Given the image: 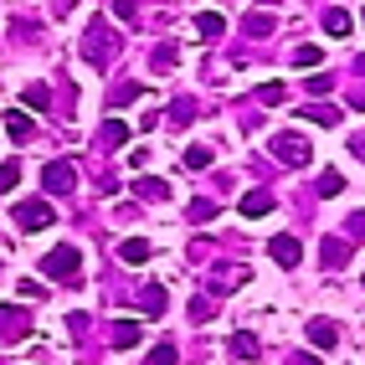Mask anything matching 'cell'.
<instances>
[{"instance_id": "14", "label": "cell", "mask_w": 365, "mask_h": 365, "mask_svg": "<svg viewBox=\"0 0 365 365\" xmlns=\"http://www.w3.org/2000/svg\"><path fill=\"white\" fill-rule=\"evenodd\" d=\"M299 118H314V124H339V108H299Z\"/></svg>"}, {"instance_id": "28", "label": "cell", "mask_w": 365, "mask_h": 365, "mask_svg": "<svg viewBox=\"0 0 365 365\" xmlns=\"http://www.w3.org/2000/svg\"><path fill=\"white\" fill-rule=\"evenodd\" d=\"M299 365H319V360H314V355H304V360H299Z\"/></svg>"}, {"instance_id": "1", "label": "cell", "mask_w": 365, "mask_h": 365, "mask_svg": "<svg viewBox=\"0 0 365 365\" xmlns=\"http://www.w3.org/2000/svg\"><path fill=\"white\" fill-rule=\"evenodd\" d=\"M113 46H118V36L108 31V21H88V31H83V62H93V67H103Z\"/></svg>"}, {"instance_id": "3", "label": "cell", "mask_w": 365, "mask_h": 365, "mask_svg": "<svg viewBox=\"0 0 365 365\" xmlns=\"http://www.w3.org/2000/svg\"><path fill=\"white\" fill-rule=\"evenodd\" d=\"M57 222V211L46 206V201H21L16 206V227L21 232H41V227H52Z\"/></svg>"}, {"instance_id": "4", "label": "cell", "mask_w": 365, "mask_h": 365, "mask_svg": "<svg viewBox=\"0 0 365 365\" xmlns=\"http://www.w3.org/2000/svg\"><path fill=\"white\" fill-rule=\"evenodd\" d=\"M273 155L288 160V165H309V160H314V150H309L304 134H278V139H273Z\"/></svg>"}, {"instance_id": "24", "label": "cell", "mask_w": 365, "mask_h": 365, "mask_svg": "<svg viewBox=\"0 0 365 365\" xmlns=\"http://www.w3.org/2000/svg\"><path fill=\"white\" fill-rule=\"evenodd\" d=\"M139 196H150V201H155V196H160V201H165V196H170V190H165V185H160V180H139Z\"/></svg>"}, {"instance_id": "10", "label": "cell", "mask_w": 365, "mask_h": 365, "mask_svg": "<svg viewBox=\"0 0 365 365\" xmlns=\"http://www.w3.org/2000/svg\"><path fill=\"white\" fill-rule=\"evenodd\" d=\"M150 252H155V247H150L144 237H129L124 247H118V257H124V262H150Z\"/></svg>"}, {"instance_id": "8", "label": "cell", "mask_w": 365, "mask_h": 365, "mask_svg": "<svg viewBox=\"0 0 365 365\" xmlns=\"http://www.w3.org/2000/svg\"><path fill=\"white\" fill-rule=\"evenodd\" d=\"M339 339V329L329 324V319H309V345H319V350H329Z\"/></svg>"}, {"instance_id": "2", "label": "cell", "mask_w": 365, "mask_h": 365, "mask_svg": "<svg viewBox=\"0 0 365 365\" xmlns=\"http://www.w3.org/2000/svg\"><path fill=\"white\" fill-rule=\"evenodd\" d=\"M41 273L52 278V283H72V278L83 273V252L78 247H52V252L41 257Z\"/></svg>"}, {"instance_id": "12", "label": "cell", "mask_w": 365, "mask_h": 365, "mask_svg": "<svg viewBox=\"0 0 365 365\" xmlns=\"http://www.w3.org/2000/svg\"><path fill=\"white\" fill-rule=\"evenodd\" d=\"M6 134H11V139H26V134H31V118L21 113V108H11V113H6Z\"/></svg>"}, {"instance_id": "26", "label": "cell", "mask_w": 365, "mask_h": 365, "mask_svg": "<svg viewBox=\"0 0 365 365\" xmlns=\"http://www.w3.org/2000/svg\"><path fill=\"white\" fill-rule=\"evenodd\" d=\"M257 98H262V103H278V98H283V83H267V88H257Z\"/></svg>"}, {"instance_id": "9", "label": "cell", "mask_w": 365, "mask_h": 365, "mask_svg": "<svg viewBox=\"0 0 365 365\" xmlns=\"http://www.w3.org/2000/svg\"><path fill=\"white\" fill-rule=\"evenodd\" d=\"M196 31H201V41H216V36L227 31V21L216 16V11H201V16H196Z\"/></svg>"}, {"instance_id": "11", "label": "cell", "mask_w": 365, "mask_h": 365, "mask_svg": "<svg viewBox=\"0 0 365 365\" xmlns=\"http://www.w3.org/2000/svg\"><path fill=\"white\" fill-rule=\"evenodd\" d=\"M324 31H329V36H350V11H339V6L324 11Z\"/></svg>"}, {"instance_id": "18", "label": "cell", "mask_w": 365, "mask_h": 365, "mask_svg": "<svg viewBox=\"0 0 365 365\" xmlns=\"http://www.w3.org/2000/svg\"><path fill=\"white\" fill-rule=\"evenodd\" d=\"M16 180H21V165H16V160H6V165H0V196H6Z\"/></svg>"}, {"instance_id": "23", "label": "cell", "mask_w": 365, "mask_h": 365, "mask_svg": "<svg viewBox=\"0 0 365 365\" xmlns=\"http://www.w3.org/2000/svg\"><path fill=\"white\" fill-rule=\"evenodd\" d=\"M144 365H175V350L160 345V350H150V360H144Z\"/></svg>"}, {"instance_id": "22", "label": "cell", "mask_w": 365, "mask_h": 365, "mask_svg": "<svg viewBox=\"0 0 365 365\" xmlns=\"http://www.w3.org/2000/svg\"><path fill=\"white\" fill-rule=\"evenodd\" d=\"M319 190H324V196H339V190H345V180H339V170H324V180H319Z\"/></svg>"}, {"instance_id": "7", "label": "cell", "mask_w": 365, "mask_h": 365, "mask_svg": "<svg viewBox=\"0 0 365 365\" xmlns=\"http://www.w3.org/2000/svg\"><path fill=\"white\" fill-rule=\"evenodd\" d=\"M278 201H273V190H247V196H242V216H267Z\"/></svg>"}, {"instance_id": "20", "label": "cell", "mask_w": 365, "mask_h": 365, "mask_svg": "<svg viewBox=\"0 0 365 365\" xmlns=\"http://www.w3.org/2000/svg\"><path fill=\"white\" fill-rule=\"evenodd\" d=\"M185 165H190V170H206V165H211V150H201V144H190V150H185Z\"/></svg>"}, {"instance_id": "16", "label": "cell", "mask_w": 365, "mask_h": 365, "mask_svg": "<svg viewBox=\"0 0 365 365\" xmlns=\"http://www.w3.org/2000/svg\"><path fill=\"white\" fill-rule=\"evenodd\" d=\"M134 339H139V324H134V319L113 324V345H134Z\"/></svg>"}, {"instance_id": "6", "label": "cell", "mask_w": 365, "mask_h": 365, "mask_svg": "<svg viewBox=\"0 0 365 365\" xmlns=\"http://www.w3.org/2000/svg\"><path fill=\"white\" fill-rule=\"evenodd\" d=\"M267 252H273V257H278L283 267H294V262L304 257V247H299L294 237H273V242H267Z\"/></svg>"}, {"instance_id": "13", "label": "cell", "mask_w": 365, "mask_h": 365, "mask_svg": "<svg viewBox=\"0 0 365 365\" xmlns=\"http://www.w3.org/2000/svg\"><path fill=\"white\" fill-rule=\"evenodd\" d=\"M294 62H299L304 72H314V67L324 62V52H319V46H299V52H294Z\"/></svg>"}, {"instance_id": "27", "label": "cell", "mask_w": 365, "mask_h": 365, "mask_svg": "<svg viewBox=\"0 0 365 365\" xmlns=\"http://www.w3.org/2000/svg\"><path fill=\"white\" fill-rule=\"evenodd\" d=\"M190 216H196V222H211V216H216V206H211V201H196V211H190Z\"/></svg>"}, {"instance_id": "25", "label": "cell", "mask_w": 365, "mask_h": 365, "mask_svg": "<svg viewBox=\"0 0 365 365\" xmlns=\"http://www.w3.org/2000/svg\"><path fill=\"white\" fill-rule=\"evenodd\" d=\"M144 304H150L144 314H160V309H165V288H150V294H144Z\"/></svg>"}, {"instance_id": "15", "label": "cell", "mask_w": 365, "mask_h": 365, "mask_svg": "<svg viewBox=\"0 0 365 365\" xmlns=\"http://www.w3.org/2000/svg\"><path fill=\"white\" fill-rule=\"evenodd\" d=\"M129 139V124H124V118H108V124H103V144H124Z\"/></svg>"}, {"instance_id": "19", "label": "cell", "mask_w": 365, "mask_h": 365, "mask_svg": "<svg viewBox=\"0 0 365 365\" xmlns=\"http://www.w3.org/2000/svg\"><path fill=\"white\" fill-rule=\"evenodd\" d=\"M247 31H252V36H267V31H273V16H267V11L247 16Z\"/></svg>"}, {"instance_id": "5", "label": "cell", "mask_w": 365, "mask_h": 365, "mask_svg": "<svg viewBox=\"0 0 365 365\" xmlns=\"http://www.w3.org/2000/svg\"><path fill=\"white\" fill-rule=\"evenodd\" d=\"M41 180H46V190H52V196H67V190L78 185V170H72L67 160H52V165L41 170Z\"/></svg>"}, {"instance_id": "21", "label": "cell", "mask_w": 365, "mask_h": 365, "mask_svg": "<svg viewBox=\"0 0 365 365\" xmlns=\"http://www.w3.org/2000/svg\"><path fill=\"white\" fill-rule=\"evenodd\" d=\"M232 355H247V360H252V355H257V339H252V334H237V339H232Z\"/></svg>"}, {"instance_id": "17", "label": "cell", "mask_w": 365, "mask_h": 365, "mask_svg": "<svg viewBox=\"0 0 365 365\" xmlns=\"http://www.w3.org/2000/svg\"><path fill=\"white\" fill-rule=\"evenodd\" d=\"M21 103H26V108H46V83H31L26 93H21Z\"/></svg>"}]
</instances>
